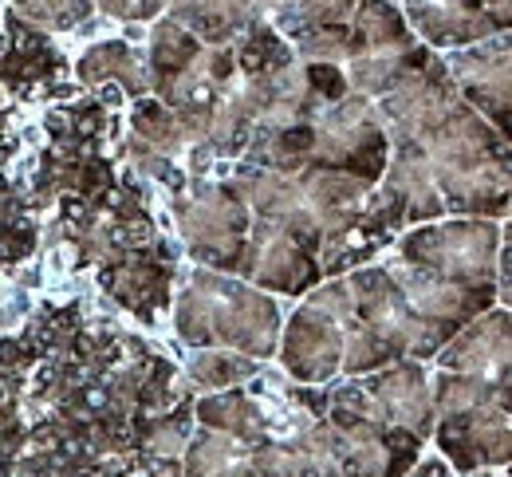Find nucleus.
Here are the masks:
<instances>
[{
    "instance_id": "obj_1",
    "label": "nucleus",
    "mask_w": 512,
    "mask_h": 477,
    "mask_svg": "<svg viewBox=\"0 0 512 477\" xmlns=\"http://www.w3.org/2000/svg\"><path fill=\"white\" fill-rule=\"evenodd\" d=\"M379 111L390 146L430 170L449 217H512V146L465 103L442 56L386 91Z\"/></svg>"
},
{
    "instance_id": "obj_2",
    "label": "nucleus",
    "mask_w": 512,
    "mask_h": 477,
    "mask_svg": "<svg viewBox=\"0 0 512 477\" xmlns=\"http://www.w3.org/2000/svg\"><path fill=\"white\" fill-rule=\"evenodd\" d=\"M434 442L453 474L501 470L512 462V383L438 371L434 375Z\"/></svg>"
},
{
    "instance_id": "obj_3",
    "label": "nucleus",
    "mask_w": 512,
    "mask_h": 477,
    "mask_svg": "<svg viewBox=\"0 0 512 477\" xmlns=\"http://www.w3.org/2000/svg\"><path fill=\"white\" fill-rule=\"evenodd\" d=\"M178 336L190 347H229L268 359L280 347V312L233 273L197 269L178 300Z\"/></svg>"
},
{
    "instance_id": "obj_4",
    "label": "nucleus",
    "mask_w": 512,
    "mask_h": 477,
    "mask_svg": "<svg viewBox=\"0 0 512 477\" xmlns=\"http://www.w3.org/2000/svg\"><path fill=\"white\" fill-rule=\"evenodd\" d=\"M398 261L430 269L465 288H493L501 265V225L493 217H442L398 237Z\"/></svg>"
},
{
    "instance_id": "obj_5",
    "label": "nucleus",
    "mask_w": 512,
    "mask_h": 477,
    "mask_svg": "<svg viewBox=\"0 0 512 477\" xmlns=\"http://www.w3.org/2000/svg\"><path fill=\"white\" fill-rule=\"evenodd\" d=\"M174 213L193 261L217 273H237L253 229V209L237 182H201L193 190H182Z\"/></svg>"
},
{
    "instance_id": "obj_6",
    "label": "nucleus",
    "mask_w": 512,
    "mask_h": 477,
    "mask_svg": "<svg viewBox=\"0 0 512 477\" xmlns=\"http://www.w3.org/2000/svg\"><path fill=\"white\" fill-rule=\"evenodd\" d=\"M312 162L335 166L379 186L390 162V131L375 99L343 95L339 103H323L316 115V150Z\"/></svg>"
},
{
    "instance_id": "obj_7",
    "label": "nucleus",
    "mask_w": 512,
    "mask_h": 477,
    "mask_svg": "<svg viewBox=\"0 0 512 477\" xmlns=\"http://www.w3.org/2000/svg\"><path fill=\"white\" fill-rule=\"evenodd\" d=\"M351 304L347 280L316 284L308 292V304L296 308V316L284 328L280 359L292 379L300 383H327L343 371V312Z\"/></svg>"
},
{
    "instance_id": "obj_8",
    "label": "nucleus",
    "mask_w": 512,
    "mask_h": 477,
    "mask_svg": "<svg viewBox=\"0 0 512 477\" xmlns=\"http://www.w3.org/2000/svg\"><path fill=\"white\" fill-rule=\"evenodd\" d=\"M465 103L497 127L512 146V32H497L481 44L453 48L442 56Z\"/></svg>"
},
{
    "instance_id": "obj_9",
    "label": "nucleus",
    "mask_w": 512,
    "mask_h": 477,
    "mask_svg": "<svg viewBox=\"0 0 512 477\" xmlns=\"http://www.w3.org/2000/svg\"><path fill=\"white\" fill-rule=\"evenodd\" d=\"M402 12L422 44L446 52L512 32V0H402Z\"/></svg>"
},
{
    "instance_id": "obj_10",
    "label": "nucleus",
    "mask_w": 512,
    "mask_h": 477,
    "mask_svg": "<svg viewBox=\"0 0 512 477\" xmlns=\"http://www.w3.org/2000/svg\"><path fill=\"white\" fill-rule=\"evenodd\" d=\"M359 391L375 418L418 434L422 442L434 438V387L418 359H398L371 371L367 379H359Z\"/></svg>"
},
{
    "instance_id": "obj_11",
    "label": "nucleus",
    "mask_w": 512,
    "mask_h": 477,
    "mask_svg": "<svg viewBox=\"0 0 512 477\" xmlns=\"http://www.w3.org/2000/svg\"><path fill=\"white\" fill-rule=\"evenodd\" d=\"M438 371H465L512 383V308L493 304L477 320H469L453 340L438 351Z\"/></svg>"
},
{
    "instance_id": "obj_12",
    "label": "nucleus",
    "mask_w": 512,
    "mask_h": 477,
    "mask_svg": "<svg viewBox=\"0 0 512 477\" xmlns=\"http://www.w3.org/2000/svg\"><path fill=\"white\" fill-rule=\"evenodd\" d=\"M166 16L186 24L209 48L237 44L253 24L268 20V0H170Z\"/></svg>"
},
{
    "instance_id": "obj_13",
    "label": "nucleus",
    "mask_w": 512,
    "mask_h": 477,
    "mask_svg": "<svg viewBox=\"0 0 512 477\" xmlns=\"http://www.w3.org/2000/svg\"><path fill=\"white\" fill-rule=\"evenodd\" d=\"M79 79L91 83V87L119 83L130 99H146V95H150V64L130 48L127 40L95 44V48L79 60Z\"/></svg>"
},
{
    "instance_id": "obj_14",
    "label": "nucleus",
    "mask_w": 512,
    "mask_h": 477,
    "mask_svg": "<svg viewBox=\"0 0 512 477\" xmlns=\"http://www.w3.org/2000/svg\"><path fill=\"white\" fill-rule=\"evenodd\" d=\"M359 0H268V24L288 40L300 44L323 28L351 24Z\"/></svg>"
},
{
    "instance_id": "obj_15",
    "label": "nucleus",
    "mask_w": 512,
    "mask_h": 477,
    "mask_svg": "<svg viewBox=\"0 0 512 477\" xmlns=\"http://www.w3.org/2000/svg\"><path fill=\"white\" fill-rule=\"evenodd\" d=\"M256 371L260 367H256L253 355H241V351H229V347L225 351L221 347H201L190 359V387L213 395V391H229V387L253 379Z\"/></svg>"
},
{
    "instance_id": "obj_16",
    "label": "nucleus",
    "mask_w": 512,
    "mask_h": 477,
    "mask_svg": "<svg viewBox=\"0 0 512 477\" xmlns=\"http://www.w3.org/2000/svg\"><path fill=\"white\" fill-rule=\"evenodd\" d=\"M28 16L36 20H48L56 28H71V24H83L95 8V0H20Z\"/></svg>"
},
{
    "instance_id": "obj_17",
    "label": "nucleus",
    "mask_w": 512,
    "mask_h": 477,
    "mask_svg": "<svg viewBox=\"0 0 512 477\" xmlns=\"http://www.w3.org/2000/svg\"><path fill=\"white\" fill-rule=\"evenodd\" d=\"M304 75H308V87L320 95L323 103H339L343 95H351L347 71L339 64H304Z\"/></svg>"
},
{
    "instance_id": "obj_18",
    "label": "nucleus",
    "mask_w": 512,
    "mask_h": 477,
    "mask_svg": "<svg viewBox=\"0 0 512 477\" xmlns=\"http://www.w3.org/2000/svg\"><path fill=\"white\" fill-rule=\"evenodd\" d=\"M497 304L512 308V217L501 225V265H497Z\"/></svg>"
},
{
    "instance_id": "obj_19",
    "label": "nucleus",
    "mask_w": 512,
    "mask_h": 477,
    "mask_svg": "<svg viewBox=\"0 0 512 477\" xmlns=\"http://www.w3.org/2000/svg\"><path fill=\"white\" fill-rule=\"evenodd\" d=\"M410 477H453V470H449L446 462L430 458V462H418V466L410 470Z\"/></svg>"
},
{
    "instance_id": "obj_20",
    "label": "nucleus",
    "mask_w": 512,
    "mask_h": 477,
    "mask_svg": "<svg viewBox=\"0 0 512 477\" xmlns=\"http://www.w3.org/2000/svg\"><path fill=\"white\" fill-rule=\"evenodd\" d=\"M473 477H493V474H473ZM497 477H512V462H509V470H505V474H497Z\"/></svg>"
}]
</instances>
